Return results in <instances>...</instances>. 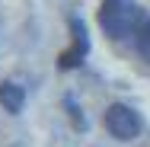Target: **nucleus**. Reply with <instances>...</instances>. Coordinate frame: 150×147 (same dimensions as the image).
<instances>
[{
	"instance_id": "7ed1b4c3",
	"label": "nucleus",
	"mask_w": 150,
	"mask_h": 147,
	"mask_svg": "<svg viewBox=\"0 0 150 147\" xmlns=\"http://www.w3.org/2000/svg\"><path fill=\"white\" fill-rule=\"evenodd\" d=\"M23 102H26V89L19 83H0V106L10 115H19L23 112Z\"/></svg>"
},
{
	"instance_id": "f03ea898",
	"label": "nucleus",
	"mask_w": 150,
	"mask_h": 147,
	"mask_svg": "<svg viewBox=\"0 0 150 147\" xmlns=\"http://www.w3.org/2000/svg\"><path fill=\"white\" fill-rule=\"evenodd\" d=\"M102 121H105L109 134L118 138V141H134V138L141 134V115H137L131 106H125V102H112V106L105 109Z\"/></svg>"
},
{
	"instance_id": "20e7f679",
	"label": "nucleus",
	"mask_w": 150,
	"mask_h": 147,
	"mask_svg": "<svg viewBox=\"0 0 150 147\" xmlns=\"http://www.w3.org/2000/svg\"><path fill=\"white\" fill-rule=\"evenodd\" d=\"M134 48H137V55L150 64V16L141 23V29L134 32Z\"/></svg>"
},
{
	"instance_id": "f257e3e1",
	"label": "nucleus",
	"mask_w": 150,
	"mask_h": 147,
	"mask_svg": "<svg viewBox=\"0 0 150 147\" xmlns=\"http://www.w3.org/2000/svg\"><path fill=\"white\" fill-rule=\"evenodd\" d=\"M144 19H147L144 10L134 6L131 0H105L102 10H99V26H102V32H105L109 38H115V42L134 35V32L141 29Z\"/></svg>"
}]
</instances>
